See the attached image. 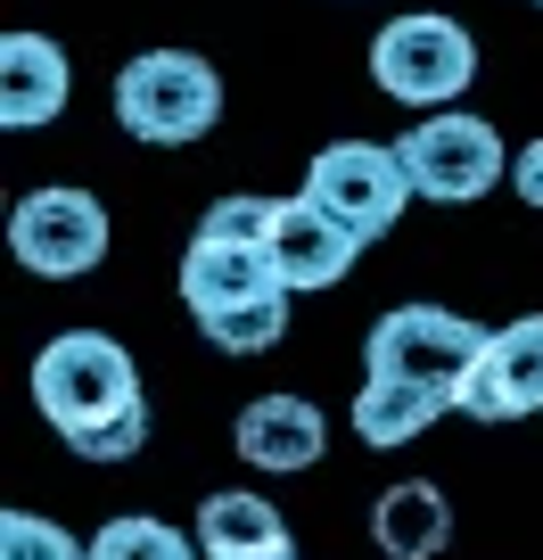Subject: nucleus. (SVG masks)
Masks as SVG:
<instances>
[{
  "label": "nucleus",
  "mask_w": 543,
  "mask_h": 560,
  "mask_svg": "<svg viewBox=\"0 0 543 560\" xmlns=\"http://www.w3.org/2000/svg\"><path fill=\"white\" fill-rule=\"evenodd\" d=\"M396 158H403L412 198H437V207H470V198H486L494 182L510 174L503 132H494L486 116H470V107H437V116H421L412 132L396 140Z\"/></svg>",
  "instance_id": "nucleus-4"
},
{
  "label": "nucleus",
  "mask_w": 543,
  "mask_h": 560,
  "mask_svg": "<svg viewBox=\"0 0 543 560\" xmlns=\"http://www.w3.org/2000/svg\"><path fill=\"white\" fill-rule=\"evenodd\" d=\"M453 412H470V420H527V412H543V314H519V322H503V330L486 338V354L470 363Z\"/></svg>",
  "instance_id": "nucleus-8"
},
{
  "label": "nucleus",
  "mask_w": 543,
  "mask_h": 560,
  "mask_svg": "<svg viewBox=\"0 0 543 560\" xmlns=\"http://www.w3.org/2000/svg\"><path fill=\"white\" fill-rule=\"evenodd\" d=\"M510 190H519V198H527V207H535V214H543V140H527L519 158H510Z\"/></svg>",
  "instance_id": "nucleus-20"
},
{
  "label": "nucleus",
  "mask_w": 543,
  "mask_h": 560,
  "mask_svg": "<svg viewBox=\"0 0 543 560\" xmlns=\"http://www.w3.org/2000/svg\"><path fill=\"white\" fill-rule=\"evenodd\" d=\"M34 404L83 462H123L149 445L141 371L107 330H67L34 354Z\"/></svg>",
  "instance_id": "nucleus-1"
},
{
  "label": "nucleus",
  "mask_w": 543,
  "mask_h": 560,
  "mask_svg": "<svg viewBox=\"0 0 543 560\" xmlns=\"http://www.w3.org/2000/svg\"><path fill=\"white\" fill-rule=\"evenodd\" d=\"M91 560H198V536L149 520V511H123V520H107L91 536Z\"/></svg>",
  "instance_id": "nucleus-17"
},
{
  "label": "nucleus",
  "mask_w": 543,
  "mask_h": 560,
  "mask_svg": "<svg viewBox=\"0 0 543 560\" xmlns=\"http://www.w3.org/2000/svg\"><path fill=\"white\" fill-rule=\"evenodd\" d=\"M305 198H314L321 214H338V223L370 247V240L396 231L403 207H412V182H403L396 140H330L314 158V174H305Z\"/></svg>",
  "instance_id": "nucleus-6"
},
{
  "label": "nucleus",
  "mask_w": 543,
  "mask_h": 560,
  "mask_svg": "<svg viewBox=\"0 0 543 560\" xmlns=\"http://www.w3.org/2000/svg\"><path fill=\"white\" fill-rule=\"evenodd\" d=\"M370 83H379L387 100H403L412 116H437V107H453L461 91L477 83V42L461 34L453 18H437V9L387 18L379 42H370Z\"/></svg>",
  "instance_id": "nucleus-3"
},
{
  "label": "nucleus",
  "mask_w": 543,
  "mask_h": 560,
  "mask_svg": "<svg viewBox=\"0 0 543 560\" xmlns=\"http://www.w3.org/2000/svg\"><path fill=\"white\" fill-rule=\"evenodd\" d=\"M272 289H281V264H272V247L206 240V231H198V240L181 247V305H190L198 322H206V314H223V305L272 298Z\"/></svg>",
  "instance_id": "nucleus-11"
},
{
  "label": "nucleus",
  "mask_w": 543,
  "mask_h": 560,
  "mask_svg": "<svg viewBox=\"0 0 543 560\" xmlns=\"http://www.w3.org/2000/svg\"><path fill=\"white\" fill-rule=\"evenodd\" d=\"M535 9H543V0H535Z\"/></svg>",
  "instance_id": "nucleus-21"
},
{
  "label": "nucleus",
  "mask_w": 543,
  "mask_h": 560,
  "mask_svg": "<svg viewBox=\"0 0 543 560\" xmlns=\"http://www.w3.org/2000/svg\"><path fill=\"white\" fill-rule=\"evenodd\" d=\"M272 223H281V198H247V190H231V198H214L206 207V240H239V247H272Z\"/></svg>",
  "instance_id": "nucleus-19"
},
{
  "label": "nucleus",
  "mask_w": 543,
  "mask_h": 560,
  "mask_svg": "<svg viewBox=\"0 0 543 560\" xmlns=\"http://www.w3.org/2000/svg\"><path fill=\"white\" fill-rule=\"evenodd\" d=\"M198 552L206 560H297V536H288V520L263 494L231 487V494H206L198 503Z\"/></svg>",
  "instance_id": "nucleus-13"
},
{
  "label": "nucleus",
  "mask_w": 543,
  "mask_h": 560,
  "mask_svg": "<svg viewBox=\"0 0 543 560\" xmlns=\"http://www.w3.org/2000/svg\"><path fill=\"white\" fill-rule=\"evenodd\" d=\"M67 50L50 34H9L0 42V124L9 132H42L67 116Z\"/></svg>",
  "instance_id": "nucleus-12"
},
{
  "label": "nucleus",
  "mask_w": 543,
  "mask_h": 560,
  "mask_svg": "<svg viewBox=\"0 0 543 560\" xmlns=\"http://www.w3.org/2000/svg\"><path fill=\"white\" fill-rule=\"evenodd\" d=\"M477 354H486V330L461 322L453 305H396L370 330L363 371L370 380H412V387H437V396H461Z\"/></svg>",
  "instance_id": "nucleus-5"
},
{
  "label": "nucleus",
  "mask_w": 543,
  "mask_h": 560,
  "mask_svg": "<svg viewBox=\"0 0 543 560\" xmlns=\"http://www.w3.org/2000/svg\"><path fill=\"white\" fill-rule=\"evenodd\" d=\"M198 330H206V347H223V354H272L288 338V289L247 298V305H223V314H206Z\"/></svg>",
  "instance_id": "nucleus-16"
},
{
  "label": "nucleus",
  "mask_w": 543,
  "mask_h": 560,
  "mask_svg": "<svg viewBox=\"0 0 543 560\" xmlns=\"http://www.w3.org/2000/svg\"><path fill=\"white\" fill-rule=\"evenodd\" d=\"M231 445H239L247 470L288 478V470H314V462L330 454V420H321L305 396H256L239 412V429H231Z\"/></svg>",
  "instance_id": "nucleus-10"
},
{
  "label": "nucleus",
  "mask_w": 543,
  "mask_h": 560,
  "mask_svg": "<svg viewBox=\"0 0 543 560\" xmlns=\"http://www.w3.org/2000/svg\"><path fill=\"white\" fill-rule=\"evenodd\" d=\"M437 412H453V396H437V387H412V380H370L354 387V438L379 445V454H396V445H412Z\"/></svg>",
  "instance_id": "nucleus-15"
},
{
  "label": "nucleus",
  "mask_w": 543,
  "mask_h": 560,
  "mask_svg": "<svg viewBox=\"0 0 543 560\" xmlns=\"http://www.w3.org/2000/svg\"><path fill=\"white\" fill-rule=\"evenodd\" d=\"M370 536H379L387 560H437L445 544H453V503H445L428 478H403V487L379 494V511H370Z\"/></svg>",
  "instance_id": "nucleus-14"
},
{
  "label": "nucleus",
  "mask_w": 543,
  "mask_h": 560,
  "mask_svg": "<svg viewBox=\"0 0 543 560\" xmlns=\"http://www.w3.org/2000/svg\"><path fill=\"white\" fill-rule=\"evenodd\" d=\"M9 247H17V264L42 272V280H83V272L107 264V207L91 190H67V182L25 190L17 207H9Z\"/></svg>",
  "instance_id": "nucleus-7"
},
{
  "label": "nucleus",
  "mask_w": 543,
  "mask_h": 560,
  "mask_svg": "<svg viewBox=\"0 0 543 560\" xmlns=\"http://www.w3.org/2000/svg\"><path fill=\"white\" fill-rule=\"evenodd\" d=\"M0 560H91V544L34 511H0Z\"/></svg>",
  "instance_id": "nucleus-18"
},
{
  "label": "nucleus",
  "mask_w": 543,
  "mask_h": 560,
  "mask_svg": "<svg viewBox=\"0 0 543 560\" xmlns=\"http://www.w3.org/2000/svg\"><path fill=\"white\" fill-rule=\"evenodd\" d=\"M116 124L141 149H190L223 124V74L198 50H141L116 74Z\"/></svg>",
  "instance_id": "nucleus-2"
},
{
  "label": "nucleus",
  "mask_w": 543,
  "mask_h": 560,
  "mask_svg": "<svg viewBox=\"0 0 543 560\" xmlns=\"http://www.w3.org/2000/svg\"><path fill=\"white\" fill-rule=\"evenodd\" d=\"M354 256H363V240H354L338 214H321L314 198H281V223H272V264H281V289L297 298V289H330V280L354 272Z\"/></svg>",
  "instance_id": "nucleus-9"
}]
</instances>
